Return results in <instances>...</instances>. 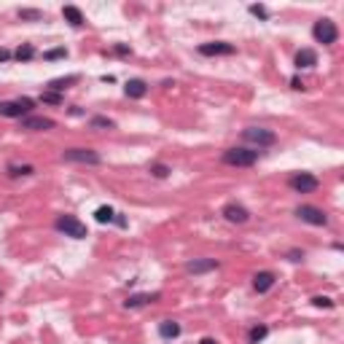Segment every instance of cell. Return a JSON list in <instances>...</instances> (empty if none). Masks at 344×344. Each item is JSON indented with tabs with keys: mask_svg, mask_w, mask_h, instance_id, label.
<instances>
[{
	"mask_svg": "<svg viewBox=\"0 0 344 344\" xmlns=\"http://www.w3.org/2000/svg\"><path fill=\"white\" fill-rule=\"evenodd\" d=\"M14 57H17L19 62H30V59L35 57V49H33L30 43H25V46H19V49L14 51Z\"/></svg>",
	"mask_w": 344,
	"mask_h": 344,
	"instance_id": "21",
	"label": "cell"
},
{
	"mask_svg": "<svg viewBox=\"0 0 344 344\" xmlns=\"http://www.w3.org/2000/svg\"><path fill=\"white\" fill-rule=\"evenodd\" d=\"M288 186H291L293 191H299V194H309V191H315L320 186V181L315 175H309V172H296V175H291Z\"/></svg>",
	"mask_w": 344,
	"mask_h": 344,
	"instance_id": "7",
	"label": "cell"
},
{
	"mask_svg": "<svg viewBox=\"0 0 344 344\" xmlns=\"http://www.w3.org/2000/svg\"><path fill=\"white\" fill-rule=\"evenodd\" d=\"M41 100H43V103H51V105H59V103H62V95H59V92L46 89L43 95H41Z\"/></svg>",
	"mask_w": 344,
	"mask_h": 344,
	"instance_id": "25",
	"label": "cell"
},
{
	"mask_svg": "<svg viewBox=\"0 0 344 344\" xmlns=\"http://www.w3.org/2000/svg\"><path fill=\"white\" fill-rule=\"evenodd\" d=\"M62 17H65L73 27L83 25V14H81V9H75V6H65V9H62Z\"/></svg>",
	"mask_w": 344,
	"mask_h": 344,
	"instance_id": "18",
	"label": "cell"
},
{
	"mask_svg": "<svg viewBox=\"0 0 344 344\" xmlns=\"http://www.w3.org/2000/svg\"><path fill=\"white\" fill-rule=\"evenodd\" d=\"M237 51L234 43H226V41H213V43H202L199 46V54L202 57H229V54Z\"/></svg>",
	"mask_w": 344,
	"mask_h": 344,
	"instance_id": "8",
	"label": "cell"
},
{
	"mask_svg": "<svg viewBox=\"0 0 344 344\" xmlns=\"http://www.w3.org/2000/svg\"><path fill=\"white\" fill-rule=\"evenodd\" d=\"M33 105H35V100H30V97L0 100V116H6V119H25L33 111Z\"/></svg>",
	"mask_w": 344,
	"mask_h": 344,
	"instance_id": "1",
	"label": "cell"
},
{
	"mask_svg": "<svg viewBox=\"0 0 344 344\" xmlns=\"http://www.w3.org/2000/svg\"><path fill=\"white\" fill-rule=\"evenodd\" d=\"M250 14L258 17V19H269V11L264 9V6H250Z\"/></svg>",
	"mask_w": 344,
	"mask_h": 344,
	"instance_id": "30",
	"label": "cell"
},
{
	"mask_svg": "<svg viewBox=\"0 0 344 344\" xmlns=\"http://www.w3.org/2000/svg\"><path fill=\"white\" fill-rule=\"evenodd\" d=\"M199 344H215V339H210V336H205V339H202Z\"/></svg>",
	"mask_w": 344,
	"mask_h": 344,
	"instance_id": "34",
	"label": "cell"
},
{
	"mask_svg": "<svg viewBox=\"0 0 344 344\" xmlns=\"http://www.w3.org/2000/svg\"><path fill=\"white\" fill-rule=\"evenodd\" d=\"M9 172H11V175L14 178H19V175H33V167H30V164H25V167H17V164H11V167H9Z\"/></svg>",
	"mask_w": 344,
	"mask_h": 344,
	"instance_id": "26",
	"label": "cell"
},
{
	"mask_svg": "<svg viewBox=\"0 0 344 344\" xmlns=\"http://www.w3.org/2000/svg\"><path fill=\"white\" fill-rule=\"evenodd\" d=\"M145 92H148V83L140 81V78H132V81H127V86H124V95L132 97V100L145 97Z\"/></svg>",
	"mask_w": 344,
	"mask_h": 344,
	"instance_id": "13",
	"label": "cell"
},
{
	"mask_svg": "<svg viewBox=\"0 0 344 344\" xmlns=\"http://www.w3.org/2000/svg\"><path fill=\"white\" fill-rule=\"evenodd\" d=\"M151 172H153L156 178H167L169 175V167H167V164H151Z\"/></svg>",
	"mask_w": 344,
	"mask_h": 344,
	"instance_id": "28",
	"label": "cell"
},
{
	"mask_svg": "<svg viewBox=\"0 0 344 344\" xmlns=\"http://www.w3.org/2000/svg\"><path fill=\"white\" fill-rule=\"evenodd\" d=\"M54 226H57V231H62L65 237L70 239H86V223H81L75 215H59L57 221H54Z\"/></svg>",
	"mask_w": 344,
	"mask_h": 344,
	"instance_id": "2",
	"label": "cell"
},
{
	"mask_svg": "<svg viewBox=\"0 0 344 344\" xmlns=\"http://www.w3.org/2000/svg\"><path fill=\"white\" fill-rule=\"evenodd\" d=\"M317 65V51L315 49H301L296 54V67H315Z\"/></svg>",
	"mask_w": 344,
	"mask_h": 344,
	"instance_id": "15",
	"label": "cell"
},
{
	"mask_svg": "<svg viewBox=\"0 0 344 344\" xmlns=\"http://www.w3.org/2000/svg\"><path fill=\"white\" fill-rule=\"evenodd\" d=\"M242 137L247 140V143H253L258 148H269L277 143V135L272 129H264V127H247L245 132H242Z\"/></svg>",
	"mask_w": 344,
	"mask_h": 344,
	"instance_id": "4",
	"label": "cell"
},
{
	"mask_svg": "<svg viewBox=\"0 0 344 344\" xmlns=\"http://www.w3.org/2000/svg\"><path fill=\"white\" fill-rule=\"evenodd\" d=\"M288 261H304V250H291V253H288Z\"/></svg>",
	"mask_w": 344,
	"mask_h": 344,
	"instance_id": "31",
	"label": "cell"
},
{
	"mask_svg": "<svg viewBox=\"0 0 344 344\" xmlns=\"http://www.w3.org/2000/svg\"><path fill=\"white\" fill-rule=\"evenodd\" d=\"M0 296H3V291H0Z\"/></svg>",
	"mask_w": 344,
	"mask_h": 344,
	"instance_id": "35",
	"label": "cell"
},
{
	"mask_svg": "<svg viewBox=\"0 0 344 344\" xmlns=\"http://www.w3.org/2000/svg\"><path fill=\"white\" fill-rule=\"evenodd\" d=\"M156 299H159V293H135V296H129V299L124 301V307L137 309V307H143V304H148V301H156Z\"/></svg>",
	"mask_w": 344,
	"mask_h": 344,
	"instance_id": "16",
	"label": "cell"
},
{
	"mask_svg": "<svg viewBox=\"0 0 344 344\" xmlns=\"http://www.w3.org/2000/svg\"><path fill=\"white\" fill-rule=\"evenodd\" d=\"M258 161V151H250V148H226L223 151V164H231V167H253Z\"/></svg>",
	"mask_w": 344,
	"mask_h": 344,
	"instance_id": "3",
	"label": "cell"
},
{
	"mask_svg": "<svg viewBox=\"0 0 344 344\" xmlns=\"http://www.w3.org/2000/svg\"><path fill=\"white\" fill-rule=\"evenodd\" d=\"M43 57L46 59H65L67 57V49H51V51H46Z\"/></svg>",
	"mask_w": 344,
	"mask_h": 344,
	"instance_id": "29",
	"label": "cell"
},
{
	"mask_svg": "<svg viewBox=\"0 0 344 344\" xmlns=\"http://www.w3.org/2000/svg\"><path fill=\"white\" fill-rule=\"evenodd\" d=\"M116 54H121V57H127V54H132V49H129V46H124V43H119V46H116Z\"/></svg>",
	"mask_w": 344,
	"mask_h": 344,
	"instance_id": "32",
	"label": "cell"
},
{
	"mask_svg": "<svg viewBox=\"0 0 344 344\" xmlns=\"http://www.w3.org/2000/svg\"><path fill=\"white\" fill-rule=\"evenodd\" d=\"M223 218L229 223H247L250 221V213H247V207L237 205V202H229V205L223 207Z\"/></svg>",
	"mask_w": 344,
	"mask_h": 344,
	"instance_id": "10",
	"label": "cell"
},
{
	"mask_svg": "<svg viewBox=\"0 0 344 344\" xmlns=\"http://www.w3.org/2000/svg\"><path fill=\"white\" fill-rule=\"evenodd\" d=\"M159 336L161 339H175V336H181V323H175V320L159 323Z\"/></svg>",
	"mask_w": 344,
	"mask_h": 344,
	"instance_id": "17",
	"label": "cell"
},
{
	"mask_svg": "<svg viewBox=\"0 0 344 344\" xmlns=\"http://www.w3.org/2000/svg\"><path fill=\"white\" fill-rule=\"evenodd\" d=\"M22 129H30V132L54 129V119H46V116H25V119H22Z\"/></svg>",
	"mask_w": 344,
	"mask_h": 344,
	"instance_id": "11",
	"label": "cell"
},
{
	"mask_svg": "<svg viewBox=\"0 0 344 344\" xmlns=\"http://www.w3.org/2000/svg\"><path fill=\"white\" fill-rule=\"evenodd\" d=\"M95 221H97V223H111V221H116V213H113V207H108V205L97 207V213H95Z\"/></svg>",
	"mask_w": 344,
	"mask_h": 344,
	"instance_id": "20",
	"label": "cell"
},
{
	"mask_svg": "<svg viewBox=\"0 0 344 344\" xmlns=\"http://www.w3.org/2000/svg\"><path fill=\"white\" fill-rule=\"evenodd\" d=\"M19 17L27 19V22H38V19H43V11H38V9H22Z\"/></svg>",
	"mask_w": 344,
	"mask_h": 344,
	"instance_id": "24",
	"label": "cell"
},
{
	"mask_svg": "<svg viewBox=\"0 0 344 344\" xmlns=\"http://www.w3.org/2000/svg\"><path fill=\"white\" fill-rule=\"evenodd\" d=\"M312 304H315V307H320V309H331L333 307V301L331 299H328V296H315V299H312Z\"/></svg>",
	"mask_w": 344,
	"mask_h": 344,
	"instance_id": "27",
	"label": "cell"
},
{
	"mask_svg": "<svg viewBox=\"0 0 344 344\" xmlns=\"http://www.w3.org/2000/svg\"><path fill=\"white\" fill-rule=\"evenodd\" d=\"M267 333H269V328L267 325H255V328H250V344H258L261 339H267Z\"/></svg>",
	"mask_w": 344,
	"mask_h": 344,
	"instance_id": "22",
	"label": "cell"
},
{
	"mask_svg": "<svg viewBox=\"0 0 344 344\" xmlns=\"http://www.w3.org/2000/svg\"><path fill=\"white\" fill-rule=\"evenodd\" d=\"M89 127H92V129H113L116 124H113L111 119H105V116H95V119L89 121Z\"/></svg>",
	"mask_w": 344,
	"mask_h": 344,
	"instance_id": "23",
	"label": "cell"
},
{
	"mask_svg": "<svg viewBox=\"0 0 344 344\" xmlns=\"http://www.w3.org/2000/svg\"><path fill=\"white\" fill-rule=\"evenodd\" d=\"M296 215H299L301 221L312 223V226H325V223H328V215H325L320 207H312V205H301V207H296Z\"/></svg>",
	"mask_w": 344,
	"mask_h": 344,
	"instance_id": "9",
	"label": "cell"
},
{
	"mask_svg": "<svg viewBox=\"0 0 344 344\" xmlns=\"http://www.w3.org/2000/svg\"><path fill=\"white\" fill-rule=\"evenodd\" d=\"M75 81H78V75H67V78H54V81L49 83V89H51V92H59V95H62V92H65L70 83H75Z\"/></svg>",
	"mask_w": 344,
	"mask_h": 344,
	"instance_id": "19",
	"label": "cell"
},
{
	"mask_svg": "<svg viewBox=\"0 0 344 344\" xmlns=\"http://www.w3.org/2000/svg\"><path fill=\"white\" fill-rule=\"evenodd\" d=\"M272 285H275V275H272V272H258V275L253 277V288L258 293L272 291Z\"/></svg>",
	"mask_w": 344,
	"mask_h": 344,
	"instance_id": "14",
	"label": "cell"
},
{
	"mask_svg": "<svg viewBox=\"0 0 344 344\" xmlns=\"http://www.w3.org/2000/svg\"><path fill=\"white\" fill-rule=\"evenodd\" d=\"M62 159L65 161H75V164H100L97 151H92V148H67V151H62Z\"/></svg>",
	"mask_w": 344,
	"mask_h": 344,
	"instance_id": "6",
	"label": "cell"
},
{
	"mask_svg": "<svg viewBox=\"0 0 344 344\" xmlns=\"http://www.w3.org/2000/svg\"><path fill=\"white\" fill-rule=\"evenodd\" d=\"M213 269H218L215 258H194V261L186 264V272H189V275H205V272H213Z\"/></svg>",
	"mask_w": 344,
	"mask_h": 344,
	"instance_id": "12",
	"label": "cell"
},
{
	"mask_svg": "<svg viewBox=\"0 0 344 344\" xmlns=\"http://www.w3.org/2000/svg\"><path fill=\"white\" fill-rule=\"evenodd\" d=\"M11 57H14V54L9 49H0V62H6V59H11Z\"/></svg>",
	"mask_w": 344,
	"mask_h": 344,
	"instance_id": "33",
	"label": "cell"
},
{
	"mask_svg": "<svg viewBox=\"0 0 344 344\" xmlns=\"http://www.w3.org/2000/svg\"><path fill=\"white\" fill-rule=\"evenodd\" d=\"M312 35H315L317 43L331 46V43H336V38H339V30H336V25L331 19H320V22H315V27H312Z\"/></svg>",
	"mask_w": 344,
	"mask_h": 344,
	"instance_id": "5",
	"label": "cell"
}]
</instances>
